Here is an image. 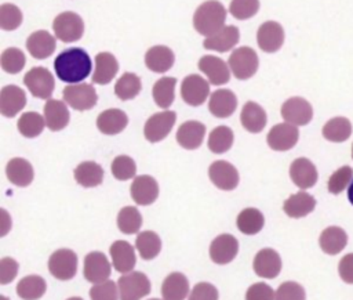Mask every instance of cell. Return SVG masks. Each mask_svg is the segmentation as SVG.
Returning <instances> with one entry per match:
<instances>
[{"label": "cell", "mask_w": 353, "mask_h": 300, "mask_svg": "<svg viewBox=\"0 0 353 300\" xmlns=\"http://www.w3.org/2000/svg\"><path fill=\"white\" fill-rule=\"evenodd\" d=\"M92 64L83 48H68L57 55L54 61L55 75L66 83H80L88 77Z\"/></svg>", "instance_id": "obj_1"}, {"label": "cell", "mask_w": 353, "mask_h": 300, "mask_svg": "<svg viewBox=\"0 0 353 300\" xmlns=\"http://www.w3.org/2000/svg\"><path fill=\"white\" fill-rule=\"evenodd\" d=\"M225 19L226 10L222 3L216 0H207L194 11L193 26L200 35L210 37L225 26Z\"/></svg>", "instance_id": "obj_2"}, {"label": "cell", "mask_w": 353, "mask_h": 300, "mask_svg": "<svg viewBox=\"0 0 353 300\" xmlns=\"http://www.w3.org/2000/svg\"><path fill=\"white\" fill-rule=\"evenodd\" d=\"M52 30L55 37L63 43L77 41L84 32V22L80 15L72 11L61 12L52 22Z\"/></svg>", "instance_id": "obj_3"}, {"label": "cell", "mask_w": 353, "mask_h": 300, "mask_svg": "<svg viewBox=\"0 0 353 300\" xmlns=\"http://www.w3.org/2000/svg\"><path fill=\"white\" fill-rule=\"evenodd\" d=\"M117 286L120 300H141L150 293V281L139 271H132L120 276Z\"/></svg>", "instance_id": "obj_4"}, {"label": "cell", "mask_w": 353, "mask_h": 300, "mask_svg": "<svg viewBox=\"0 0 353 300\" xmlns=\"http://www.w3.org/2000/svg\"><path fill=\"white\" fill-rule=\"evenodd\" d=\"M228 65L232 69L233 76L240 80H245L255 75L259 59L251 47H239L230 54Z\"/></svg>", "instance_id": "obj_5"}, {"label": "cell", "mask_w": 353, "mask_h": 300, "mask_svg": "<svg viewBox=\"0 0 353 300\" xmlns=\"http://www.w3.org/2000/svg\"><path fill=\"white\" fill-rule=\"evenodd\" d=\"M50 274L59 281H69L77 272V256L70 249H58L48 259Z\"/></svg>", "instance_id": "obj_6"}, {"label": "cell", "mask_w": 353, "mask_h": 300, "mask_svg": "<svg viewBox=\"0 0 353 300\" xmlns=\"http://www.w3.org/2000/svg\"><path fill=\"white\" fill-rule=\"evenodd\" d=\"M23 83L33 97L48 100L54 91V76L47 68L34 66L23 77Z\"/></svg>", "instance_id": "obj_7"}, {"label": "cell", "mask_w": 353, "mask_h": 300, "mask_svg": "<svg viewBox=\"0 0 353 300\" xmlns=\"http://www.w3.org/2000/svg\"><path fill=\"white\" fill-rule=\"evenodd\" d=\"M63 101L76 111H88L97 104V91L91 84L77 83L70 84L62 91Z\"/></svg>", "instance_id": "obj_8"}, {"label": "cell", "mask_w": 353, "mask_h": 300, "mask_svg": "<svg viewBox=\"0 0 353 300\" xmlns=\"http://www.w3.org/2000/svg\"><path fill=\"white\" fill-rule=\"evenodd\" d=\"M176 120V115L172 111H164L152 115L143 127L145 138L149 142H159L164 140L170 131L174 127V123Z\"/></svg>", "instance_id": "obj_9"}, {"label": "cell", "mask_w": 353, "mask_h": 300, "mask_svg": "<svg viewBox=\"0 0 353 300\" xmlns=\"http://www.w3.org/2000/svg\"><path fill=\"white\" fill-rule=\"evenodd\" d=\"M281 116L285 123L305 126L313 118V108L305 98L291 97L281 105Z\"/></svg>", "instance_id": "obj_10"}, {"label": "cell", "mask_w": 353, "mask_h": 300, "mask_svg": "<svg viewBox=\"0 0 353 300\" xmlns=\"http://www.w3.org/2000/svg\"><path fill=\"white\" fill-rule=\"evenodd\" d=\"M210 95V84L199 75H189L182 80L181 97L192 106L201 105Z\"/></svg>", "instance_id": "obj_11"}, {"label": "cell", "mask_w": 353, "mask_h": 300, "mask_svg": "<svg viewBox=\"0 0 353 300\" xmlns=\"http://www.w3.org/2000/svg\"><path fill=\"white\" fill-rule=\"evenodd\" d=\"M208 177L212 184L222 191H232L239 184L237 169L226 160H215L208 167Z\"/></svg>", "instance_id": "obj_12"}, {"label": "cell", "mask_w": 353, "mask_h": 300, "mask_svg": "<svg viewBox=\"0 0 353 300\" xmlns=\"http://www.w3.org/2000/svg\"><path fill=\"white\" fill-rule=\"evenodd\" d=\"M299 138L296 126L290 123H279L268 133V145L273 151H288L295 147Z\"/></svg>", "instance_id": "obj_13"}, {"label": "cell", "mask_w": 353, "mask_h": 300, "mask_svg": "<svg viewBox=\"0 0 353 300\" xmlns=\"http://www.w3.org/2000/svg\"><path fill=\"white\" fill-rule=\"evenodd\" d=\"M112 268L108 257L102 252H91L84 259V278L91 283L108 281Z\"/></svg>", "instance_id": "obj_14"}, {"label": "cell", "mask_w": 353, "mask_h": 300, "mask_svg": "<svg viewBox=\"0 0 353 300\" xmlns=\"http://www.w3.org/2000/svg\"><path fill=\"white\" fill-rule=\"evenodd\" d=\"M254 272L265 279L276 278L281 271L280 254L273 249H261L254 257Z\"/></svg>", "instance_id": "obj_15"}, {"label": "cell", "mask_w": 353, "mask_h": 300, "mask_svg": "<svg viewBox=\"0 0 353 300\" xmlns=\"http://www.w3.org/2000/svg\"><path fill=\"white\" fill-rule=\"evenodd\" d=\"M256 41L262 51L276 53L284 43V29L279 22H263L256 33Z\"/></svg>", "instance_id": "obj_16"}, {"label": "cell", "mask_w": 353, "mask_h": 300, "mask_svg": "<svg viewBox=\"0 0 353 300\" xmlns=\"http://www.w3.org/2000/svg\"><path fill=\"white\" fill-rule=\"evenodd\" d=\"M131 198L137 205L148 206L152 205L159 196V184L152 176H138L134 178L130 187Z\"/></svg>", "instance_id": "obj_17"}, {"label": "cell", "mask_w": 353, "mask_h": 300, "mask_svg": "<svg viewBox=\"0 0 353 300\" xmlns=\"http://www.w3.org/2000/svg\"><path fill=\"white\" fill-rule=\"evenodd\" d=\"M239 252V241L230 234L218 235L210 245V257L215 264L230 263Z\"/></svg>", "instance_id": "obj_18"}, {"label": "cell", "mask_w": 353, "mask_h": 300, "mask_svg": "<svg viewBox=\"0 0 353 300\" xmlns=\"http://www.w3.org/2000/svg\"><path fill=\"white\" fill-rule=\"evenodd\" d=\"M199 69L207 76L208 82L214 86H221L229 82L230 79V72H229V65L214 55H204L200 58L197 64Z\"/></svg>", "instance_id": "obj_19"}, {"label": "cell", "mask_w": 353, "mask_h": 300, "mask_svg": "<svg viewBox=\"0 0 353 300\" xmlns=\"http://www.w3.org/2000/svg\"><path fill=\"white\" fill-rule=\"evenodd\" d=\"M26 105V95L25 91L15 86L8 84L4 86L0 91V112L6 118H14L19 113L23 106Z\"/></svg>", "instance_id": "obj_20"}, {"label": "cell", "mask_w": 353, "mask_h": 300, "mask_svg": "<svg viewBox=\"0 0 353 300\" xmlns=\"http://www.w3.org/2000/svg\"><path fill=\"white\" fill-rule=\"evenodd\" d=\"M290 177L298 188L307 189L317 182V169L307 158H298L290 166Z\"/></svg>", "instance_id": "obj_21"}, {"label": "cell", "mask_w": 353, "mask_h": 300, "mask_svg": "<svg viewBox=\"0 0 353 300\" xmlns=\"http://www.w3.org/2000/svg\"><path fill=\"white\" fill-rule=\"evenodd\" d=\"M110 257L113 263V268L121 274H128L132 271L137 263L134 246H131L127 241H116L110 245Z\"/></svg>", "instance_id": "obj_22"}, {"label": "cell", "mask_w": 353, "mask_h": 300, "mask_svg": "<svg viewBox=\"0 0 353 300\" xmlns=\"http://www.w3.org/2000/svg\"><path fill=\"white\" fill-rule=\"evenodd\" d=\"M240 39V32L237 26L228 25L219 29L216 33H214L210 37H205L203 41V46L205 50H214L218 53H226L232 50Z\"/></svg>", "instance_id": "obj_23"}, {"label": "cell", "mask_w": 353, "mask_h": 300, "mask_svg": "<svg viewBox=\"0 0 353 300\" xmlns=\"http://www.w3.org/2000/svg\"><path fill=\"white\" fill-rule=\"evenodd\" d=\"M237 108L236 94L228 88L215 90L210 95L208 109L215 118H229Z\"/></svg>", "instance_id": "obj_24"}, {"label": "cell", "mask_w": 353, "mask_h": 300, "mask_svg": "<svg viewBox=\"0 0 353 300\" xmlns=\"http://www.w3.org/2000/svg\"><path fill=\"white\" fill-rule=\"evenodd\" d=\"M205 135V126L197 120L182 123L176 131V141L185 149H196L201 145Z\"/></svg>", "instance_id": "obj_25"}, {"label": "cell", "mask_w": 353, "mask_h": 300, "mask_svg": "<svg viewBox=\"0 0 353 300\" xmlns=\"http://www.w3.org/2000/svg\"><path fill=\"white\" fill-rule=\"evenodd\" d=\"M55 46V37L47 30H36L26 40V48L36 59L48 58L54 53Z\"/></svg>", "instance_id": "obj_26"}, {"label": "cell", "mask_w": 353, "mask_h": 300, "mask_svg": "<svg viewBox=\"0 0 353 300\" xmlns=\"http://www.w3.org/2000/svg\"><path fill=\"white\" fill-rule=\"evenodd\" d=\"M314 207H316V199L305 191L292 194L290 198L284 200V205H283L284 213L291 218L305 217L309 213H312Z\"/></svg>", "instance_id": "obj_27"}, {"label": "cell", "mask_w": 353, "mask_h": 300, "mask_svg": "<svg viewBox=\"0 0 353 300\" xmlns=\"http://www.w3.org/2000/svg\"><path fill=\"white\" fill-rule=\"evenodd\" d=\"M128 123V118L125 112L117 108L106 109L97 118V127L101 133L108 135H114L121 133Z\"/></svg>", "instance_id": "obj_28"}, {"label": "cell", "mask_w": 353, "mask_h": 300, "mask_svg": "<svg viewBox=\"0 0 353 300\" xmlns=\"http://www.w3.org/2000/svg\"><path fill=\"white\" fill-rule=\"evenodd\" d=\"M69 111L63 101L48 100L44 105V119L46 126L51 131H59L65 129L69 123Z\"/></svg>", "instance_id": "obj_29"}, {"label": "cell", "mask_w": 353, "mask_h": 300, "mask_svg": "<svg viewBox=\"0 0 353 300\" xmlns=\"http://www.w3.org/2000/svg\"><path fill=\"white\" fill-rule=\"evenodd\" d=\"M240 122L241 126L250 131V133H259L265 129L266 122H268V116L265 109L254 102V101H248L244 104L241 113H240Z\"/></svg>", "instance_id": "obj_30"}, {"label": "cell", "mask_w": 353, "mask_h": 300, "mask_svg": "<svg viewBox=\"0 0 353 300\" xmlns=\"http://www.w3.org/2000/svg\"><path fill=\"white\" fill-rule=\"evenodd\" d=\"M119 71V62L110 53H99L95 57V69L92 73V82L97 84H108L116 76Z\"/></svg>", "instance_id": "obj_31"}, {"label": "cell", "mask_w": 353, "mask_h": 300, "mask_svg": "<svg viewBox=\"0 0 353 300\" xmlns=\"http://www.w3.org/2000/svg\"><path fill=\"white\" fill-rule=\"evenodd\" d=\"M174 59L175 57L172 50L165 46H153L145 54L146 66L156 73H164L171 69Z\"/></svg>", "instance_id": "obj_32"}, {"label": "cell", "mask_w": 353, "mask_h": 300, "mask_svg": "<svg viewBox=\"0 0 353 300\" xmlns=\"http://www.w3.org/2000/svg\"><path fill=\"white\" fill-rule=\"evenodd\" d=\"M189 293V281L182 272H171L161 283L163 300H185Z\"/></svg>", "instance_id": "obj_33"}, {"label": "cell", "mask_w": 353, "mask_h": 300, "mask_svg": "<svg viewBox=\"0 0 353 300\" xmlns=\"http://www.w3.org/2000/svg\"><path fill=\"white\" fill-rule=\"evenodd\" d=\"M6 174L10 182L17 187H28L34 177L32 165L23 158H14L6 166Z\"/></svg>", "instance_id": "obj_34"}, {"label": "cell", "mask_w": 353, "mask_h": 300, "mask_svg": "<svg viewBox=\"0 0 353 300\" xmlns=\"http://www.w3.org/2000/svg\"><path fill=\"white\" fill-rule=\"evenodd\" d=\"M319 243L321 250L325 254L330 256H335L338 253H341L346 243H347V235L345 232V229H342L341 227H327L319 238Z\"/></svg>", "instance_id": "obj_35"}, {"label": "cell", "mask_w": 353, "mask_h": 300, "mask_svg": "<svg viewBox=\"0 0 353 300\" xmlns=\"http://www.w3.org/2000/svg\"><path fill=\"white\" fill-rule=\"evenodd\" d=\"M74 180L84 188H92L102 182L103 180V169L92 160H85L77 165L73 171Z\"/></svg>", "instance_id": "obj_36"}, {"label": "cell", "mask_w": 353, "mask_h": 300, "mask_svg": "<svg viewBox=\"0 0 353 300\" xmlns=\"http://www.w3.org/2000/svg\"><path fill=\"white\" fill-rule=\"evenodd\" d=\"M352 134V123L347 118L336 116L323 126V137L331 142H343Z\"/></svg>", "instance_id": "obj_37"}, {"label": "cell", "mask_w": 353, "mask_h": 300, "mask_svg": "<svg viewBox=\"0 0 353 300\" xmlns=\"http://www.w3.org/2000/svg\"><path fill=\"white\" fill-rule=\"evenodd\" d=\"M236 224L239 231L244 235H255L263 228L265 217L258 209L247 207L239 213Z\"/></svg>", "instance_id": "obj_38"}, {"label": "cell", "mask_w": 353, "mask_h": 300, "mask_svg": "<svg viewBox=\"0 0 353 300\" xmlns=\"http://www.w3.org/2000/svg\"><path fill=\"white\" fill-rule=\"evenodd\" d=\"M46 281L39 275H28L17 285V294L22 300H39L46 293Z\"/></svg>", "instance_id": "obj_39"}, {"label": "cell", "mask_w": 353, "mask_h": 300, "mask_svg": "<svg viewBox=\"0 0 353 300\" xmlns=\"http://www.w3.org/2000/svg\"><path fill=\"white\" fill-rule=\"evenodd\" d=\"M175 84H176V79L168 77V76H164L154 83L152 88V95L157 106L163 109H167L171 106L175 97Z\"/></svg>", "instance_id": "obj_40"}, {"label": "cell", "mask_w": 353, "mask_h": 300, "mask_svg": "<svg viewBox=\"0 0 353 300\" xmlns=\"http://www.w3.org/2000/svg\"><path fill=\"white\" fill-rule=\"evenodd\" d=\"M135 247L143 260L154 259L161 250V239L153 231L139 232L135 241Z\"/></svg>", "instance_id": "obj_41"}, {"label": "cell", "mask_w": 353, "mask_h": 300, "mask_svg": "<svg viewBox=\"0 0 353 300\" xmlns=\"http://www.w3.org/2000/svg\"><path fill=\"white\" fill-rule=\"evenodd\" d=\"M139 91H141V79L131 72L123 73L114 84V94L121 101L135 98L139 94Z\"/></svg>", "instance_id": "obj_42"}, {"label": "cell", "mask_w": 353, "mask_h": 300, "mask_svg": "<svg viewBox=\"0 0 353 300\" xmlns=\"http://www.w3.org/2000/svg\"><path fill=\"white\" fill-rule=\"evenodd\" d=\"M17 126H18V131L23 137L34 138L41 134V131L46 126V119L37 112H25L18 119Z\"/></svg>", "instance_id": "obj_43"}, {"label": "cell", "mask_w": 353, "mask_h": 300, "mask_svg": "<svg viewBox=\"0 0 353 300\" xmlns=\"http://www.w3.org/2000/svg\"><path fill=\"white\" fill-rule=\"evenodd\" d=\"M233 131L228 126L215 127L208 137V149L212 153H225L233 145Z\"/></svg>", "instance_id": "obj_44"}, {"label": "cell", "mask_w": 353, "mask_h": 300, "mask_svg": "<svg viewBox=\"0 0 353 300\" xmlns=\"http://www.w3.org/2000/svg\"><path fill=\"white\" fill-rule=\"evenodd\" d=\"M142 225V216L134 206L123 207L117 214V227L123 234H135Z\"/></svg>", "instance_id": "obj_45"}, {"label": "cell", "mask_w": 353, "mask_h": 300, "mask_svg": "<svg viewBox=\"0 0 353 300\" xmlns=\"http://www.w3.org/2000/svg\"><path fill=\"white\" fill-rule=\"evenodd\" d=\"M25 62H26L25 54L19 48H17V47L6 48L1 53L0 65H1V69L4 72H7V73L15 75V73L21 72L23 69V66H25Z\"/></svg>", "instance_id": "obj_46"}, {"label": "cell", "mask_w": 353, "mask_h": 300, "mask_svg": "<svg viewBox=\"0 0 353 300\" xmlns=\"http://www.w3.org/2000/svg\"><path fill=\"white\" fill-rule=\"evenodd\" d=\"M135 173H137V165L132 158L127 155H119L113 159L112 174L114 176V178L120 181H125L135 177Z\"/></svg>", "instance_id": "obj_47"}, {"label": "cell", "mask_w": 353, "mask_h": 300, "mask_svg": "<svg viewBox=\"0 0 353 300\" xmlns=\"http://www.w3.org/2000/svg\"><path fill=\"white\" fill-rule=\"evenodd\" d=\"M22 24L21 10L11 3H4L0 7V28L3 30H15Z\"/></svg>", "instance_id": "obj_48"}, {"label": "cell", "mask_w": 353, "mask_h": 300, "mask_svg": "<svg viewBox=\"0 0 353 300\" xmlns=\"http://www.w3.org/2000/svg\"><path fill=\"white\" fill-rule=\"evenodd\" d=\"M353 180V169L350 166H342L331 174L328 178V191L334 195H339L347 188Z\"/></svg>", "instance_id": "obj_49"}, {"label": "cell", "mask_w": 353, "mask_h": 300, "mask_svg": "<svg viewBox=\"0 0 353 300\" xmlns=\"http://www.w3.org/2000/svg\"><path fill=\"white\" fill-rule=\"evenodd\" d=\"M259 10V0H232L229 12L236 19H248L254 17Z\"/></svg>", "instance_id": "obj_50"}, {"label": "cell", "mask_w": 353, "mask_h": 300, "mask_svg": "<svg viewBox=\"0 0 353 300\" xmlns=\"http://www.w3.org/2000/svg\"><path fill=\"white\" fill-rule=\"evenodd\" d=\"M274 300H306V293L302 285L287 281L277 288Z\"/></svg>", "instance_id": "obj_51"}, {"label": "cell", "mask_w": 353, "mask_h": 300, "mask_svg": "<svg viewBox=\"0 0 353 300\" xmlns=\"http://www.w3.org/2000/svg\"><path fill=\"white\" fill-rule=\"evenodd\" d=\"M119 286L113 281H103L101 283H95L90 289L91 300H117L119 296Z\"/></svg>", "instance_id": "obj_52"}, {"label": "cell", "mask_w": 353, "mask_h": 300, "mask_svg": "<svg viewBox=\"0 0 353 300\" xmlns=\"http://www.w3.org/2000/svg\"><path fill=\"white\" fill-rule=\"evenodd\" d=\"M273 289L265 282H256L247 289L245 300H274Z\"/></svg>", "instance_id": "obj_53"}, {"label": "cell", "mask_w": 353, "mask_h": 300, "mask_svg": "<svg viewBox=\"0 0 353 300\" xmlns=\"http://www.w3.org/2000/svg\"><path fill=\"white\" fill-rule=\"evenodd\" d=\"M188 300H218V290L208 282H200L194 285Z\"/></svg>", "instance_id": "obj_54"}, {"label": "cell", "mask_w": 353, "mask_h": 300, "mask_svg": "<svg viewBox=\"0 0 353 300\" xmlns=\"http://www.w3.org/2000/svg\"><path fill=\"white\" fill-rule=\"evenodd\" d=\"M18 274V263L11 257H3L0 260V283L7 285Z\"/></svg>", "instance_id": "obj_55"}, {"label": "cell", "mask_w": 353, "mask_h": 300, "mask_svg": "<svg viewBox=\"0 0 353 300\" xmlns=\"http://www.w3.org/2000/svg\"><path fill=\"white\" fill-rule=\"evenodd\" d=\"M338 272L343 282L353 283V253H347L341 259L338 264Z\"/></svg>", "instance_id": "obj_56"}, {"label": "cell", "mask_w": 353, "mask_h": 300, "mask_svg": "<svg viewBox=\"0 0 353 300\" xmlns=\"http://www.w3.org/2000/svg\"><path fill=\"white\" fill-rule=\"evenodd\" d=\"M347 199L353 205V180H352V182H350V185L347 188Z\"/></svg>", "instance_id": "obj_57"}, {"label": "cell", "mask_w": 353, "mask_h": 300, "mask_svg": "<svg viewBox=\"0 0 353 300\" xmlns=\"http://www.w3.org/2000/svg\"><path fill=\"white\" fill-rule=\"evenodd\" d=\"M68 300H83L81 297H69Z\"/></svg>", "instance_id": "obj_58"}, {"label": "cell", "mask_w": 353, "mask_h": 300, "mask_svg": "<svg viewBox=\"0 0 353 300\" xmlns=\"http://www.w3.org/2000/svg\"><path fill=\"white\" fill-rule=\"evenodd\" d=\"M1 300H8L6 296H1Z\"/></svg>", "instance_id": "obj_59"}, {"label": "cell", "mask_w": 353, "mask_h": 300, "mask_svg": "<svg viewBox=\"0 0 353 300\" xmlns=\"http://www.w3.org/2000/svg\"><path fill=\"white\" fill-rule=\"evenodd\" d=\"M352 158H353V145H352Z\"/></svg>", "instance_id": "obj_60"}, {"label": "cell", "mask_w": 353, "mask_h": 300, "mask_svg": "<svg viewBox=\"0 0 353 300\" xmlns=\"http://www.w3.org/2000/svg\"><path fill=\"white\" fill-rule=\"evenodd\" d=\"M149 300H160V299H149Z\"/></svg>", "instance_id": "obj_61"}]
</instances>
